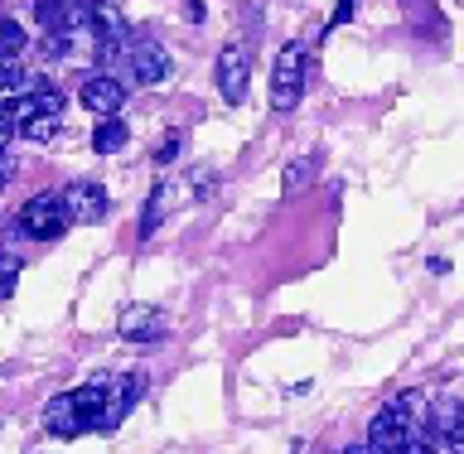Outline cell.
<instances>
[{
  "mask_svg": "<svg viewBox=\"0 0 464 454\" xmlns=\"http://www.w3.org/2000/svg\"><path fill=\"white\" fill-rule=\"evenodd\" d=\"M63 232H68V213L58 194H34L14 217V237H29V242H58Z\"/></svg>",
  "mask_w": 464,
  "mask_h": 454,
  "instance_id": "6da1fadb",
  "label": "cell"
},
{
  "mask_svg": "<svg viewBox=\"0 0 464 454\" xmlns=\"http://www.w3.org/2000/svg\"><path fill=\"white\" fill-rule=\"evenodd\" d=\"M304 97V43L290 39L271 63V107L276 111H295Z\"/></svg>",
  "mask_w": 464,
  "mask_h": 454,
  "instance_id": "7a4b0ae2",
  "label": "cell"
},
{
  "mask_svg": "<svg viewBox=\"0 0 464 454\" xmlns=\"http://www.w3.org/2000/svg\"><path fill=\"white\" fill-rule=\"evenodd\" d=\"M121 72H126L130 82H140V87H160V82H165L169 72H174V63H169L165 43L130 34V43L121 49Z\"/></svg>",
  "mask_w": 464,
  "mask_h": 454,
  "instance_id": "3957f363",
  "label": "cell"
},
{
  "mask_svg": "<svg viewBox=\"0 0 464 454\" xmlns=\"http://www.w3.org/2000/svg\"><path fill=\"white\" fill-rule=\"evenodd\" d=\"M213 78H218V97L223 101H237L246 97V87H252V43H223L218 49V63H213Z\"/></svg>",
  "mask_w": 464,
  "mask_h": 454,
  "instance_id": "277c9868",
  "label": "cell"
},
{
  "mask_svg": "<svg viewBox=\"0 0 464 454\" xmlns=\"http://www.w3.org/2000/svg\"><path fill=\"white\" fill-rule=\"evenodd\" d=\"M145 397V372H107V397H102V416H97V430L111 435L121 420L130 416V406Z\"/></svg>",
  "mask_w": 464,
  "mask_h": 454,
  "instance_id": "5b68a950",
  "label": "cell"
},
{
  "mask_svg": "<svg viewBox=\"0 0 464 454\" xmlns=\"http://www.w3.org/2000/svg\"><path fill=\"white\" fill-rule=\"evenodd\" d=\"M34 20L44 34H87L92 5H82V0H34Z\"/></svg>",
  "mask_w": 464,
  "mask_h": 454,
  "instance_id": "8992f818",
  "label": "cell"
},
{
  "mask_svg": "<svg viewBox=\"0 0 464 454\" xmlns=\"http://www.w3.org/2000/svg\"><path fill=\"white\" fill-rule=\"evenodd\" d=\"M63 213H68V223H102V217H107V188H102L97 179H72L63 194Z\"/></svg>",
  "mask_w": 464,
  "mask_h": 454,
  "instance_id": "52a82bcc",
  "label": "cell"
},
{
  "mask_svg": "<svg viewBox=\"0 0 464 454\" xmlns=\"http://www.w3.org/2000/svg\"><path fill=\"white\" fill-rule=\"evenodd\" d=\"M78 101H82L87 111H97V116H121V107H126V82L116 78V72H92V78H82Z\"/></svg>",
  "mask_w": 464,
  "mask_h": 454,
  "instance_id": "ba28073f",
  "label": "cell"
},
{
  "mask_svg": "<svg viewBox=\"0 0 464 454\" xmlns=\"http://www.w3.org/2000/svg\"><path fill=\"white\" fill-rule=\"evenodd\" d=\"M165 314L155 310V304H126L121 319H116V333H121L126 343H155L165 339Z\"/></svg>",
  "mask_w": 464,
  "mask_h": 454,
  "instance_id": "9c48e42d",
  "label": "cell"
},
{
  "mask_svg": "<svg viewBox=\"0 0 464 454\" xmlns=\"http://www.w3.org/2000/svg\"><path fill=\"white\" fill-rule=\"evenodd\" d=\"M102 397H107V372H97L92 382H82L78 391H68V401H72V411H78V426H82V435H87V430H97Z\"/></svg>",
  "mask_w": 464,
  "mask_h": 454,
  "instance_id": "30bf717a",
  "label": "cell"
},
{
  "mask_svg": "<svg viewBox=\"0 0 464 454\" xmlns=\"http://www.w3.org/2000/svg\"><path fill=\"white\" fill-rule=\"evenodd\" d=\"M44 430L58 435V440H78L82 426H78V411H72V401H68V391H58V397L44 406Z\"/></svg>",
  "mask_w": 464,
  "mask_h": 454,
  "instance_id": "8fae6325",
  "label": "cell"
},
{
  "mask_svg": "<svg viewBox=\"0 0 464 454\" xmlns=\"http://www.w3.org/2000/svg\"><path fill=\"white\" fill-rule=\"evenodd\" d=\"M126 140H130V130L121 116H102L97 130H92V150L97 155H116V150H126Z\"/></svg>",
  "mask_w": 464,
  "mask_h": 454,
  "instance_id": "7c38bea8",
  "label": "cell"
},
{
  "mask_svg": "<svg viewBox=\"0 0 464 454\" xmlns=\"http://www.w3.org/2000/svg\"><path fill=\"white\" fill-rule=\"evenodd\" d=\"M165 208H169V184H155V194L145 198V213H140V242L155 237V227L165 223Z\"/></svg>",
  "mask_w": 464,
  "mask_h": 454,
  "instance_id": "4fadbf2b",
  "label": "cell"
},
{
  "mask_svg": "<svg viewBox=\"0 0 464 454\" xmlns=\"http://www.w3.org/2000/svg\"><path fill=\"white\" fill-rule=\"evenodd\" d=\"M58 126H63V116H58V111H34V116H24V121H20V136L44 145V140L58 136Z\"/></svg>",
  "mask_w": 464,
  "mask_h": 454,
  "instance_id": "5bb4252c",
  "label": "cell"
},
{
  "mask_svg": "<svg viewBox=\"0 0 464 454\" xmlns=\"http://www.w3.org/2000/svg\"><path fill=\"white\" fill-rule=\"evenodd\" d=\"M401 5H406V14H411V24L420 29V34H426V29H430L435 39L445 34V20H440V10H435L430 0H401Z\"/></svg>",
  "mask_w": 464,
  "mask_h": 454,
  "instance_id": "9a60e30c",
  "label": "cell"
},
{
  "mask_svg": "<svg viewBox=\"0 0 464 454\" xmlns=\"http://www.w3.org/2000/svg\"><path fill=\"white\" fill-rule=\"evenodd\" d=\"M310 179H314V155H300V159H290V165H285L281 188H285V194H300Z\"/></svg>",
  "mask_w": 464,
  "mask_h": 454,
  "instance_id": "2e32d148",
  "label": "cell"
},
{
  "mask_svg": "<svg viewBox=\"0 0 464 454\" xmlns=\"http://www.w3.org/2000/svg\"><path fill=\"white\" fill-rule=\"evenodd\" d=\"M20 271H24V261L0 246V300H10V295H14V285H20Z\"/></svg>",
  "mask_w": 464,
  "mask_h": 454,
  "instance_id": "e0dca14e",
  "label": "cell"
},
{
  "mask_svg": "<svg viewBox=\"0 0 464 454\" xmlns=\"http://www.w3.org/2000/svg\"><path fill=\"white\" fill-rule=\"evenodd\" d=\"M24 43H29L24 24H14V20H0V58H20V53H24Z\"/></svg>",
  "mask_w": 464,
  "mask_h": 454,
  "instance_id": "ac0fdd59",
  "label": "cell"
},
{
  "mask_svg": "<svg viewBox=\"0 0 464 454\" xmlns=\"http://www.w3.org/2000/svg\"><path fill=\"white\" fill-rule=\"evenodd\" d=\"M29 82H34V78H29L14 58H0V92H20V87H29Z\"/></svg>",
  "mask_w": 464,
  "mask_h": 454,
  "instance_id": "d6986e66",
  "label": "cell"
},
{
  "mask_svg": "<svg viewBox=\"0 0 464 454\" xmlns=\"http://www.w3.org/2000/svg\"><path fill=\"white\" fill-rule=\"evenodd\" d=\"M445 449L450 454H464V401H459V411H455V426L445 430Z\"/></svg>",
  "mask_w": 464,
  "mask_h": 454,
  "instance_id": "ffe728a7",
  "label": "cell"
},
{
  "mask_svg": "<svg viewBox=\"0 0 464 454\" xmlns=\"http://www.w3.org/2000/svg\"><path fill=\"white\" fill-rule=\"evenodd\" d=\"M353 10H358V0H339V5H334V14H329V29H339L343 20H353Z\"/></svg>",
  "mask_w": 464,
  "mask_h": 454,
  "instance_id": "44dd1931",
  "label": "cell"
},
{
  "mask_svg": "<svg viewBox=\"0 0 464 454\" xmlns=\"http://www.w3.org/2000/svg\"><path fill=\"white\" fill-rule=\"evenodd\" d=\"M174 155H179V130H169V136H165V145L155 150V159H160V165H169Z\"/></svg>",
  "mask_w": 464,
  "mask_h": 454,
  "instance_id": "7402d4cb",
  "label": "cell"
},
{
  "mask_svg": "<svg viewBox=\"0 0 464 454\" xmlns=\"http://www.w3.org/2000/svg\"><path fill=\"white\" fill-rule=\"evenodd\" d=\"M10 140H14V121H10V116H5V111H0V155H5V150H10Z\"/></svg>",
  "mask_w": 464,
  "mask_h": 454,
  "instance_id": "603a6c76",
  "label": "cell"
},
{
  "mask_svg": "<svg viewBox=\"0 0 464 454\" xmlns=\"http://www.w3.org/2000/svg\"><path fill=\"white\" fill-rule=\"evenodd\" d=\"M184 10H188V20H194V24L203 20V0H184Z\"/></svg>",
  "mask_w": 464,
  "mask_h": 454,
  "instance_id": "cb8c5ba5",
  "label": "cell"
},
{
  "mask_svg": "<svg viewBox=\"0 0 464 454\" xmlns=\"http://www.w3.org/2000/svg\"><path fill=\"white\" fill-rule=\"evenodd\" d=\"M406 454H435V449H430V440H411V445H406Z\"/></svg>",
  "mask_w": 464,
  "mask_h": 454,
  "instance_id": "d4e9b609",
  "label": "cell"
}]
</instances>
